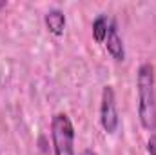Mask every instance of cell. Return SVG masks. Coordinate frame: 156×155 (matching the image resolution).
<instances>
[{
  "instance_id": "6da1fadb",
  "label": "cell",
  "mask_w": 156,
  "mask_h": 155,
  "mask_svg": "<svg viewBox=\"0 0 156 155\" xmlns=\"http://www.w3.org/2000/svg\"><path fill=\"white\" fill-rule=\"evenodd\" d=\"M156 80L154 66L144 62L138 68V117L145 130L156 131Z\"/></svg>"
},
{
  "instance_id": "7a4b0ae2",
  "label": "cell",
  "mask_w": 156,
  "mask_h": 155,
  "mask_svg": "<svg viewBox=\"0 0 156 155\" xmlns=\"http://www.w3.org/2000/svg\"><path fill=\"white\" fill-rule=\"evenodd\" d=\"M55 155H75V126L67 113H56L51 120Z\"/></svg>"
},
{
  "instance_id": "3957f363",
  "label": "cell",
  "mask_w": 156,
  "mask_h": 155,
  "mask_svg": "<svg viewBox=\"0 0 156 155\" xmlns=\"http://www.w3.org/2000/svg\"><path fill=\"white\" fill-rule=\"evenodd\" d=\"M100 122L107 133H115L118 128V112L115 100L113 86H105L102 89V102H100Z\"/></svg>"
},
{
  "instance_id": "277c9868",
  "label": "cell",
  "mask_w": 156,
  "mask_h": 155,
  "mask_svg": "<svg viewBox=\"0 0 156 155\" xmlns=\"http://www.w3.org/2000/svg\"><path fill=\"white\" fill-rule=\"evenodd\" d=\"M105 42H107V51L111 53V57L122 62L125 60V47H123V40L122 37L118 35V29H116V22L111 20L109 22V29H107V37H105Z\"/></svg>"
},
{
  "instance_id": "5b68a950",
  "label": "cell",
  "mask_w": 156,
  "mask_h": 155,
  "mask_svg": "<svg viewBox=\"0 0 156 155\" xmlns=\"http://www.w3.org/2000/svg\"><path fill=\"white\" fill-rule=\"evenodd\" d=\"M44 22H45L49 33H53L55 37H60V35L64 33V29H66V15H64V11L58 9V7L49 9V11L45 13V17H44Z\"/></svg>"
},
{
  "instance_id": "8992f818",
  "label": "cell",
  "mask_w": 156,
  "mask_h": 155,
  "mask_svg": "<svg viewBox=\"0 0 156 155\" xmlns=\"http://www.w3.org/2000/svg\"><path fill=\"white\" fill-rule=\"evenodd\" d=\"M109 18L105 15H98L94 20H93V37L98 44L105 42V37H107V29H109Z\"/></svg>"
},
{
  "instance_id": "52a82bcc",
  "label": "cell",
  "mask_w": 156,
  "mask_h": 155,
  "mask_svg": "<svg viewBox=\"0 0 156 155\" xmlns=\"http://www.w3.org/2000/svg\"><path fill=\"white\" fill-rule=\"evenodd\" d=\"M147 152L151 155H156V133H153L147 141Z\"/></svg>"
},
{
  "instance_id": "ba28073f",
  "label": "cell",
  "mask_w": 156,
  "mask_h": 155,
  "mask_svg": "<svg viewBox=\"0 0 156 155\" xmlns=\"http://www.w3.org/2000/svg\"><path fill=\"white\" fill-rule=\"evenodd\" d=\"M82 155H98V153H96L94 150H91V148H87V150H83V152H82Z\"/></svg>"
},
{
  "instance_id": "9c48e42d",
  "label": "cell",
  "mask_w": 156,
  "mask_h": 155,
  "mask_svg": "<svg viewBox=\"0 0 156 155\" xmlns=\"http://www.w3.org/2000/svg\"><path fill=\"white\" fill-rule=\"evenodd\" d=\"M5 6V0H0V7H4Z\"/></svg>"
}]
</instances>
